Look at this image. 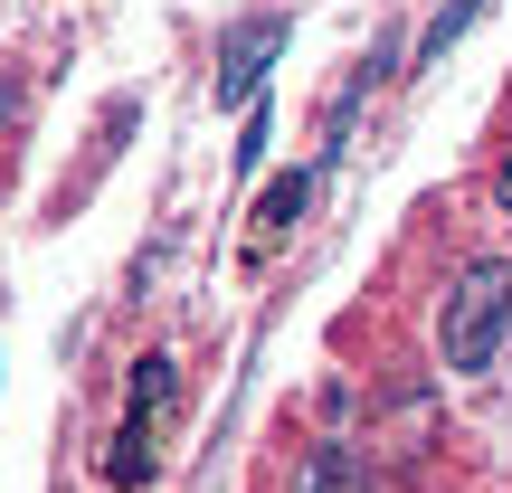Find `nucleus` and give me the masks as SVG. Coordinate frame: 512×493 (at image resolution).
Returning <instances> with one entry per match:
<instances>
[{"mask_svg":"<svg viewBox=\"0 0 512 493\" xmlns=\"http://www.w3.org/2000/svg\"><path fill=\"white\" fill-rule=\"evenodd\" d=\"M313 171H323V162H294V171H275V181H266V200H256V247H266V238H285V228L304 219Z\"/></svg>","mask_w":512,"mask_h":493,"instance_id":"4","label":"nucleus"},{"mask_svg":"<svg viewBox=\"0 0 512 493\" xmlns=\"http://www.w3.org/2000/svg\"><path fill=\"white\" fill-rule=\"evenodd\" d=\"M484 10H494V0H446V10L427 19V38H418V67H446V48H456V38L475 29Z\"/></svg>","mask_w":512,"mask_h":493,"instance_id":"6","label":"nucleus"},{"mask_svg":"<svg viewBox=\"0 0 512 493\" xmlns=\"http://www.w3.org/2000/svg\"><path fill=\"white\" fill-rule=\"evenodd\" d=\"M494 200H503V219H512V152H503V171H494Z\"/></svg>","mask_w":512,"mask_h":493,"instance_id":"7","label":"nucleus"},{"mask_svg":"<svg viewBox=\"0 0 512 493\" xmlns=\"http://www.w3.org/2000/svg\"><path fill=\"white\" fill-rule=\"evenodd\" d=\"M294 493H370V475H361V456H351L342 437H323L304 456V475H294Z\"/></svg>","mask_w":512,"mask_h":493,"instance_id":"5","label":"nucleus"},{"mask_svg":"<svg viewBox=\"0 0 512 493\" xmlns=\"http://www.w3.org/2000/svg\"><path fill=\"white\" fill-rule=\"evenodd\" d=\"M171 399H181V370L152 351V361L133 370V418H124V437H114V456H105V475H114V484H143V475H152V446H162Z\"/></svg>","mask_w":512,"mask_h":493,"instance_id":"2","label":"nucleus"},{"mask_svg":"<svg viewBox=\"0 0 512 493\" xmlns=\"http://www.w3.org/2000/svg\"><path fill=\"white\" fill-rule=\"evenodd\" d=\"M275 48H285V19H247V29L228 38V48H219V105H256Z\"/></svg>","mask_w":512,"mask_h":493,"instance_id":"3","label":"nucleus"},{"mask_svg":"<svg viewBox=\"0 0 512 493\" xmlns=\"http://www.w3.org/2000/svg\"><path fill=\"white\" fill-rule=\"evenodd\" d=\"M503 332H512V266L503 256H475V266L446 285V304H437V361L456 370V380H475V370H494Z\"/></svg>","mask_w":512,"mask_h":493,"instance_id":"1","label":"nucleus"}]
</instances>
